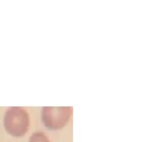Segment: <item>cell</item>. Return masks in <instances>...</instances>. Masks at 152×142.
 I'll return each mask as SVG.
<instances>
[{"label":"cell","mask_w":152,"mask_h":142,"mask_svg":"<svg viewBox=\"0 0 152 142\" xmlns=\"http://www.w3.org/2000/svg\"><path fill=\"white\" fill-rule=\"evenodd\" d=\"M72 112L71 106H45L42 115L43 122L50 129H60L68 122Z\"/></svg>","instance_id":"2"},{"label":"cell","mask_w":152,"mask_h":142,"mask_svg":"<svg viewBox=\"0 0 152 142\" xmlns=\"http://www.w3.org/2000/svg\"><path fill=\"white\" fill-rule=\"evenodd\" d=\"M4 123L10 135L20 137L25 134L29 127V115L24 108L11 106L6 112Z\"/></svg>","instance_id":"1"},{"label":"cell","mask_w":152,"mask_h":142,"mask_svg":"<svg viewBox=\"0 0 152 142\" xmlns=\"http://www.w3.org/2000/svg\"><path fill=\"white\" fill-rule=\"evenodd\" d=\"M29 142H50L47 136L41 132L34 133L30 138Z\"/></svg>","instance_id":"3"}]
</instances>
